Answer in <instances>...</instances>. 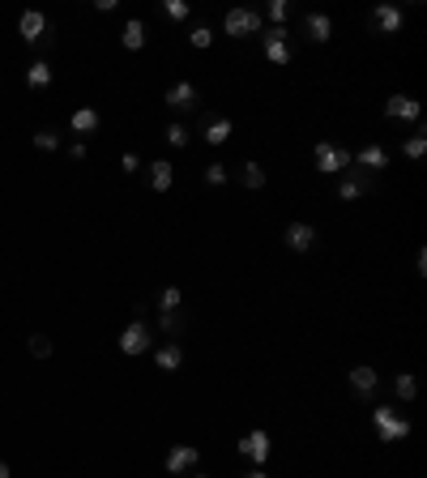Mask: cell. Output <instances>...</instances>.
<instances>
[{
	"label": "cell",
	"mask_w": 427,
	"mask_h": 478,
	"mask_svg": "<svg viewBox=\"0 0 427 478\" xmlns=\"http://www.w3.org/2000/svg\"><path fill=\"white\" fill-rule=\"evenodd\" d=\"M312 158H316V171H320V175H342V171L350 167V150H342V145H334V141H320V145L312 150Z\"/></svg>",
	"instance_id": "6da1fadb"
},
{
	"label": "cell",
	"mask_w": 427,
	"mask_h": 478,
	"mask_svg": "<svg viewBox=\"0 0 427 478\" xmlns=\"http://www.w3.org/2000/svg\"><path fill=\"white\" fill-rule=\"evenodd\" d=\"M372 423H376V432H381V440H385V444H393V440H406V436H410V423H406V418H398V410H393V406H376V410H372Z\"/></svg>",
	"instance_id": "7a4b0ae2"
},
{
	"label": "cell",
	"mask_w": 427,
	"mask_h": 478,
	"mask_svg": "<svg viewBox=\"0 0 427 478\" xmlns=\"http://www.w3.org/2000/svg\"><path fill=\"white\" fill-rule=\"evenodd\" d=\"M261 26H265V18H261L256 9H231V13L223 18V30H227L231 39H248V34H261Z\"/></svg>",
	"instance_id": "3957f363"
},
{
	"label": "cell",
	"mask_w": 427,
	"mask_h": 478,
	"mask_svg": "<svg viewBox=\"0 0 427 478\" xmlns=\"http://www.w3.org/2000/svg\"><path fill=\"white\" fill-rule=\"evenodd\" d=\"M261 43H265V56H270L274 65H287V60H291V30L274 26V30L261 34Z\"/></svg>",
	"instance_id": "277c9868"
},
{
	"label": "cell",
	"mask_w": 427,
	"mask_h": 478,
	"mask_svg": "<svg viewBox=\"0 0 427 478\" xmlns=\"http://www.w3.org/2000/svg\"><path fill=\"white\" fill-rule=\"evenodd\" d=\"M150 346H154V333H150L145 321H133V325L120 333V350H124V354H145Z\"/></svg>",
	"instance_id": "5b68a950"
},
{
	"label": "cell",
	"mask_w": 427,
	"mask_h": 478,
	"mask_svg": "<svg viewBox=\"0 0 427 478\" xmlns=\"http://www.w3.org/2000/svg\"><path fill=\"white\" fill-rule=\"evenodd\" d=\"M163 102H167L171 112H197L201 94H197V86H192V81H176V86L163 94Z\"/></svg>",
	"instance_id": "8992f818"
},
{
	"label": "cell",
	"mask_w": 427,
	"mask_h": 478,
	"mask_svg": "<svg viewBox=\"0 0 427 478\" xmlns=\"http://www.w3.org/2000/svg\"><path fill=\"white\" fill-rule=\"evenodd\" d=\"M363 192H372V175L359 171V167H346L342 180H338V197H342V201H355V197H363Z\"/></svg>",
	"instance_id": "52a82bcc"
},
{
	"label": "cell",
	"mask_w": 427,
	"mask_h": 478,
	"mask_svg": "<svg viewBox=\"0 0 427 478\" xmlns=\"http://www.w3.org/2000/svg\"><path fill=\"white\" fill-rule=\"evenodd\" d=\"M350 167H359V171H385L389 167V150L385 145H363L359 154H350Z\"/></svg>",
	"instance_id": "ba28073f"
},
{
	"label": "cell",
	"mask_w": 427,
	"mask_h": 478,
	"mask_svg": "<svg viewBox=\"0 0 427 478\" xmlns=\"http://www.w3.org/2000/svg\"><path fill=\"white\" fill-rule=\"evenodd\" d=\"M270 449H274V444H270V432H261V427H256V432H248V436L239 440V453H244V457H252L256 465H265Z\"/></svg>",
	"instance_id": "9c48e42d"
},
{
	"label": "cell",
	"mask_w": 427,
	"mask_h": 478,
	"mask_svg": "<svg viewBox=\"0 0 427 478\" xmlns=\"http://www.w3.org/2000/svg\"><path fill=\"white\" fill-rule=\"evenodd\" d=\"M303 34H308L312 43H329V39H334V18H329V13H308V18H303Z\"/></svg>",
	"instance_id": "30bf717a"
},
{
	"label": "cell",
	"mask_w": 427,
	"mask_h": 478,
	"mask_svg": "<svg viewBox=\"0 0 427 478\" xmlns=\"http://www.w3.org/2000/svg\"><path fill=\"white\" fill-rule=\"evenodd\" d=\"M18 34H22L26 43H39V39L47 34V18H43L39 9H26V13L18 18Z\"/></svg>",
	"instance_id": "8fae6325"
},
{
	"label": "cell",
	"mask_w": 427,
	"mask_h": 478,
	"mask_svg": "<svg viewBox=\"0 0 427 478\" xmlns=\"http://www.w3.org/2000/svg\"><path fill=\"white\" fill-rule=\"evenodd\" d=\"M282 239H287V248H291V252H308V248L316 244V227H308V223H291Z\"/></svg>",
	"instance_id": "7c38bea8"
},
{
	"label": "cell",
	"mask_w": 427,
	"mask_h": 478,
	"mask_svg": "<svg viewBox=\"0 0 427 478\" xmlns=\"http://www.w3.org/2000/svg\"><path fill=\"white\" fill-rule=\"evenodd\" d=\"M385 116H393V120H419V102L410 94H393L385 102Z\"/></svg>",
	"instance_id": "4fadbf2b"
},
{
	"label": "cell",
	"mask_w": 427,
	"mask_h": 478,
	"mask_svg": "<svg viewBox=\"0 0 427 478\" xmlns=\"http://www.w3.org/2000/svg\"><path fill=\"white\" fill-rule=\"evenodd\" d=\"M154 363L163 367V371H176V367H184V346L180 342H163L154 350Z\"/></svg>",
	"instance_id": "5bb4252c"
},
{
	"label": "cell",
	"mask_w": 427,
	"mask_h": 478,
	"mask_svg": "<svg viewBox=\"0 0 427 478\" xmlns=\"http://www.w3.org/2000/svg\"><path fill=\"white\" fill-rule=\"evenodd\" d=\"M372 22L381 26V34H398V30H402V9H398V5H376Z\"/></svg>",
	"instance_id": "9a60e30c"
},
{
	"label": "cell",
	"mask_w": 427,
	"mask_h": 478,
	"mask_svg": "<svg viewBox=\"0 0 427 478\" xmlns=\"http://www.w3.org/2000/svg\"><path fill=\"white\" fill-rule=\"evenodd\" d=\"M376 385H381V380H376V371H372L367 363H359V367L350 371V389H355L359 397H367V393H376Z\"/></svg>",
	"instance_id": "2e32d148"
},
{
	"label": "cell",
	"mask_w": 427,
	"mask_h": 478,
	"mask_svg": "<svg viewBox=\"0 0 427 478\" xmlns=\"http://www.w3.org/2000/svg\"><path fill=\"white\" fill-rule=\"evenodd\" d=\"M188 465H197V444H176V449L167 453V470L180 474V470H188Z\"/></svg>",
	"instance_id": "e0dca14e"
},
{
	"label": "cell",
	"mask_w": 427,
	"mask_h": 478,
	"mask_svg": "<svg viewBox=\"0 0 427 478\" xmlns=\"http://www.w3.org/2000/svg\"><path fill=\"white\" fill-rule=\"evenodd\" d=\"M171 180H176V167H171V163H163V158L150 163V188H154V192H167Z\"/></svg>",
	"instance_id": "ac0fdd59"
},
{
	"label": "cell",
	"mask_w": 427,
	"mask_h": 478,
	"mask_svg": "<svg viewBox=\"0 0 427 478\" xmlns=\"http://www.w3.org/2000/svg\"><path fill=\"white\" fill-rule=\"evenodd\" d=\"M205 141H209V145L231 141V120H227V116H214V120L205 124Z\"/></svg>",
	"instance_id": "d6986e66"
},
{
	"label": "cell",
	"mask_w": 427,
	"mask_h": 478,
	"mask_svg": "<svg viewBox=\"0 0 427 478\" xmlns=\"http://www.w3.org/2000/svg\"><path fill=\"white\" fill-rule=\"evenodd\" d=\"M47 81H51V65H47V60H34V65L26 69V86H30V90H43Z\"/></svg>",
	"instance_id": "ffe728a7"
},
{
	"label": "cell",
	"mask_w": 427,
	"mask_h": 478,
	"mask_svg": "<svg viewBox=\"0 0 427 478\" xmlns=\"http://www.w3.org/2000/svg\"><path fill=\"white\" fill-rule=\"evenodd\" d=\"M158 325H163V333H167V338H180V333L188 329L184 312H163V316H158Z\"/></svg>",
	"instance_id": "44dd1931"
},
{
	"label": "cell",
	"mask_w": 427,
	"mask_h": 478,
	"mask_svg": "<svg viewBox=\"0 0 427 478\" xmlns=\"http://www.w3.org/2000/svg\"><path fill=\"white\" fill-rule=\"evenodd\" d=\"M120 43H124V47H129V51H137V47H141V43H145V26H141V22H137V18H133V22H129V26H124V30H120Z\"/></svg>",
	"instance_id": "7402d4cb"
},
{
	"label": "cell",
	"mask_w": 427,
	"mask_h": 478,
	"mask_svg": "<svg viewBox=\"0 0 427 478\" xmlns=\"http://www.w3.org/2000/svg\"><path fill=\"white\" fill-rule=\"evenodd\" d=\"M239 184H244V188H252V192H256V188H265V167H261V163H244Z\"/></svg>",
	"instance_id": "603a6c76"
},
{
	"label": "cell",
	"mask_w": 427,
	"mask_h": 478,
	"mask_svg": "<svg viewBox=\"0 0 427 478\" xmlns=\"http://www.w3.org/2000/svg\"><path fill=\"white\" fill-rule=\"evenodd\" d=\"M393 393H398L402 401H414V397H419V380L410 376V371H402V376L393 380Z\"/></svg>",
	"instance_id": "cb8c5ba5"
},
{
	"label": "cell",
	"mask_w": 427,
	"mask_h": 478,
	"mask_svg": "<svg viewBox=\"0 0 427 478\" xmlns=\"http://www.w3.org/2000/svg\"><path fill=\"white\" fill-rule=\"evenodd\" d=\"M73 128H77V133H94V128H98V112H94V107H77V112H73Z\"/></svg>",
	"instance_id": "d4e9b609"
},
{
	"label": "cell",
	"mask_w": 427,
	"mask_h": 478,
	"mask_svg": "<svg viewBox=\"0 0 427 478\" xmlns=\"http://www.w3.org/2000/svg\"><path fill=\"white\" fill-rule=\"evenodd\" d=\"M163 137H167V145L184 150V145H188V124H180V120H176V124H167V133H163Z\"/></svg>",
	"instance_id": "484cf974"
},
{
	"label": "cell",
	"mask_w": 427,
	"mask_h": 478,
	"mask_svg": "<svg viewBox=\"0 0 427 478\" xmlns=\"http://www.w3.org/2000/svg\"><path fill=\"white\" fill-rule=\"evenodd\" d=\"M34 145H39V150H60V133H56V128H39V133H34Z\"/></svg>",
	"instance_id": "4316f807"
},
{
	"label": "cell",
	"mask_w": 427,
	"mask_h": 478,
	"mask_svg": "<svg viewBox=\"0 0 427 478\" xmlns=\"http://www.w3.org/2000/svg\"><path fill=\"white\" fill-rule=\"evenodd\" d=\"M180 299H184V295H180L176 286H167L163 295H158V312H180Z\"/></svg>",
	"instance_id": "83f0119b"
},
{
	"label": "cell",
	"mask_w": 427,
	"mask_h": 478,
	"mask_svg": "<svg viewBox=\"0 0 427 478\" xmlns=\"http://www.w3.org/2000/svg\"><path fill=\"white\" fill-rule=\"evenodd\" d=\"M423 154H427V133L419 128V133L406 141V158H423Z\"/></svg>",
	"instance_id": "f1b7e54d"
},
{
	"label": "cell",
	"mask_w": 427,
	"mask_h": 478,
	"mask_svg": "<svg viewBox=\"0 0 427 478\" xmlns=\"http://www.w3.org/2000/svg\"><path fill=\"white\" fill-rule=\"evenodd\" d=\"M188 43H192V47H209V43H214V30H209V26H192V30H188Z\"/></svg>",
	"instance_id": "f546056e"
},
{
	"label": "cell",
	"mask_w": 427,
	"mask_h": 478,
	"mask_svg": "<svg viewBox=\"0 0 427 478\" xmlns=\"http://www.w3.org/2000/svg\"><path fill=\"white\" fill-rule=\"evenodd\" d=\"M163 13H167L171 22H184V18H188V5H184V0H163Z\"/></svg>",
	"instance_id": "4dcf8cb0"
},
{
	"label": "cell",
	"mask_w": 427,
	"mask_h": 478,
	"mask_svg": "<svg viewBox=\"0 0 427 478\" xmlns=\"http://www.w3.org/2000/svg\"><path fill=\"white\" fill-rule=\"evenodd\" d=\"M30 354H34V359H47V354H51V338L34 333V338H30Z\"/></svg>",
	"instance_id": "1f68e13d"
},
{
	"label": "cell",
	"mask_w": 427,
	"mask_h": 478,
	"mask_svg": "<svg viewBox=\"0 0 427 478\" xmlns=\"http://www.w3.org/2000/svg\"><path fill=\"white\" fill-rule=\"evenodd\" d=\"M205 180H209L214 188H218V184H227V167H223V163H209V167H205Z\"/></svg>",
	"instance_id": "d6a6232c"
},
{
	"label": "cell",
	"mask_w": 427,
	"mask_h": 478,
	"mask_svg": "<svg viewBox=\"0 0 427 478\" xmlns=\"http://www.w3.org/2000/svg\"><path fill=\"white\" fill-rule=\"evenodd\" d=\"M287 13H291V9H287V0H270V18H274V22H282Z\"/></svg>",
	"instance_id": "836d02e7"
},
{
	"label": "cell",
	"mask_w": 427,
	"mask_h": 478,
	"mask_svg": "<svg viewBox=\"0 0 427 478\" xmlns=\"http://www.w3.org/2000/svg\"><path fill=\"white\" fill-rule=\"evenodd\" d=\"M137 167H141V158H137V154H124V158H120V171H129V175H133Z\"/></svg>",
	"instance_id": "e575fe53"
},
{
	"label": "cell",
	"mask_w": 427,
	"mask_h": 478,
	"mask_svg": "<svg viewBox=\"0 0 427 478\" xmlns=\"http://www.w3.org/2000/svg\"><path fill=\"white\" fill-rule=\"evenodd\" d=\"M69 158H73V163H81V158H86V145H81V141H73V145H69Z\"/></svg>",
	"instance_id": "d590c367"
},
{
	"label": "cell",
	"mask_w": 427,
	"mask_h": 478,
	"mask_svg": "<svg viewBox=\"0 0 427 478\" xmlns=\"http://www.w3.org/2000/svg\"><path fill=\"white\" fill-rule=\"evenodd\" d=\"M244 478H270V474H265V470H248Z\"/></svg>",
	"instance_id": "8d00e7d4"
},
{
	"label": "cell",
	"mask_w": 427,
	"mask_h": 478,
	"mask_svg": "<svg viewBox=\"0 0 427 478\" xmlns=\"http://www.w3.org/2000/svg\"><path fill=\"white\" fill-rule=\"evenodd\" d=\"M0 478H9V465H5V461H0Z\"/></svg>",
	"instance_id": "74e56055"
},
{
	"label": "cell",
	"mask_w": 427,
	"mask_h": 478,
	"mask_svg": "<svg viewBox=\"0 0 427 478\" xmlns=\"http://www.w3.org/2000/svg\"><path fill=\"white\" fill-rule=\"evenodd\" d=\"M197 478H209V474H197Z\"/></svg>",
	"instance_id": "f35d334b"
}]
</instances>
